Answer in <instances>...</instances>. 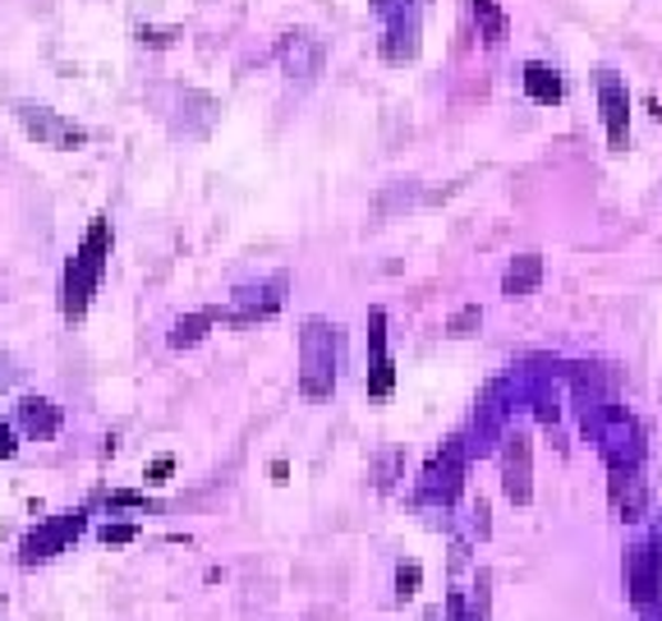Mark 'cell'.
Returning a JSON list of instances; mask_svg holds the SVG:
<instances>
[{"label":"cell","instance_id":"cell-12","mask_svg":"<svg viewBox=\"0 0 662 621\" xmlns=\"http://www.w3.org/2000/svg\"><path fill=\"white\" fill-rule=\"evenodd\" d=\"M19 428L33 442H51L60 432V406H51L47 396H23L19 400Z\"/></svg>","mask_w":662,"mask_h":621},{"label":"cell","instance_id":"cell-1","mask_svg":"<svg viewBox=\"0 0 662 621\" xmlns=\"http://www.w3.org/2000/svg\"><path fill=\"white\" fill-rule=\"evenodd\" d=\"M106 258H111V222L106 216H92L83 244L65 263V282H60V308H65V318L88 314V304H92V295H98V282L106 272Z\"/></svg>","mask_w":662,"mask_h":621},{"label":"cell","instance_id":"cell-14","mask_svg":"<svg viewBox=\"0 0 662 621\" xmlns=\"http://www.w3.org/2000/svg\"><path fill=\"white\" fill-rule=\"evenodd\" d=\"M561 92H566V88H561V74L548 70V65H539V60H529V65H524V98L539 102V106H557Z\"/></svg>","mask_w":662,"mask_h":621},{"label":"cell","instance_id":"cell-4","mask_svg":"<svg viewBox=\"0 0 662 621\" xmlns=\"http://www.w3.org/2000/svg\"><path fill=\"white\" fill-rule=\"evenodd\" d=\"M14 115H19V124L28 130V139H38L42 147H60V152H74V147H83L88 143V134L79 130L74 120H65V115H55V111H47V106H33V102H19L14 106Z\"/></svg>","mask_w":662,"mask_h":621},{"label":"cell","instance_id":"cell-7","mask_svg":"<svg viewBox=\"0 0 662 621\" xmlns=\"http://www.w3.org/2000/svg\"><path fill=\"white\" fill-rule=\"evenodd\" d=\"M598 106H603V124H608V147L625 152V143H630V98H625V83L617 79V70H598Z\"/></svg>","mask_w":662,"mask_h":621},{"label":"cell","instance_id":"cell-19","mask_svg":"<svg viewBox=\"0 0 662 621\" xmlns=\"http://www.w3.org/2000/svg\"><path fill=\"white\" fill-rule=\"evenodd\" d=\"M19 451V438H14V424L10 419H0V460H10Z\"/></svg>","mask_w":662,"mask_h":621},{"label":"cell","instance_id":"cell-8","mask_svg":"<svg viewBox=\"0 0 662 621\" xmlns=\"http://www.w3.org/2000/svg\"><path fill=\"white\" fill-rule=\"evenodd\" d=\"M276 60H281V70H286V79H318L323 74V60H327V47L323 38H313V33H286L276 47Z\"/></svg>","mask_w":662,"mask_h":621},{"label":"cell","instance_id":"cell-2","mask_svg":"<svg viewBox=\"0 0 662 621\" xmlns=\"http://www.w3.org/2000/svg\"><path fill=\"white\" fill-rule=\"evenodd\" d=\"M340 373V327L327 318H308L299 332V391L308 400H327Z\"/></svg>","mask_w":662,"mask_h":621},{"label":"cell","instance_id":"cell-21","mask_svg":"<svg viewBox=\"0 0 662 621\" xmlns=\"http://www.w3.org/2000/svg\"><path fill=\"white\" fill-rule=\"evenodd\" d=\"M171 465H175L171 456H162V460H156L152 470H147V483H166V475H171Z\"/></svg>","mask_w":662,"mask_h":621},{"label":"cell","instance_id":"cell-3","mask_svg":"<svg viewBox=\"0 0 662 621\" xmlns=\"http://www.w3.org/2000/svg\"><path fill=\"white\" fill-rule=\"evenodd\" d=\"M373 14L383 23V60L405 65L419 55V6L415 0H373Z\"/></svg>","mask_w":662,"mask_h":621},{"label":"cell","instance_id":"cell-10","mask_svg":"<svg viewBox=\"0 0 662 621\" xmlns=\"http://www.w3.org/2000/svg\"><path fill=\"white\" fill-rule=\"evenodd\" d=\"M368 355H373L368 396H387L391 383H396V364L387 355V314H383V308H373V314H368Z\"/></svg>","mask_w":662,"mask_h":621},{"label":"cell","instance_id":"cell-5","mask_svg":"<svg viewBox=\"0 0 662 621\" xmlns=\"http://www.w3.org/2000/svg\"><path fill=\"white\" fill-rule=\"evenodd\" d=\"M79 535H83V511H60V516H51L47 525H38V530L23 539V548H19V562H23V567L47 562V557L65 552V548H70Z\"/></svg>","mask_w":662,"mask_h":621},{"label":"cell","instance_id":"cell-11","mask_svg":"<svg viewBox=\"0 0 662 621\" xmlns=\"http://www.w3.org/2000/svg\"><path fill=\"white\" fill-rule=\"evenodd\" d=\"M529 438L524 432H511L507 438V456H501V479H507V497L511 502H529Z\"/></svg>","mask_w":662,"mask_h":621},{"label":"cell","instance_id":"cell-9","mask_svg":"<svg viewBox=\"0 0 662 621\" xmlns=\"http://www.w3.org/2000/svg\"><path fill=\"white\" fill-rule=\"evenodd\" d=\"M460 475H465V447H460V438H451L441 447V456L424 470L419 497H441V502H451L456 488H460Z\"/></svg>","mask_w":662,"mask_h":621},{"label":"cell","instance_id":"cell-17","mask_svg":"<svg viewBox=\"0 0 662 621\" xmlns=\"http://www.w3.org/2000/svg\"><path fill=\"white\" fill-rule=\"evenodd\" d=\"M419 580H424L419 562H400V567H396V594H400V599H415V594H419Z\"/></svg>","mask_w":662,"mask_h":621},{"label":"cell","instance_id":"cell-6","mask_svg":"<svg viewBox=\"0 0 662 621\" xmlns=\"http://www.w3.org/2000/svg\"><path fill=\"white\" fill-rule=\"evenodd\" d=\"M625 584H630V603H658L662 594V552L658 543H635L625 552Z\"/></svg>","mask_w":662,"mask_h":621},{"label":"cell","instance_id":"cell-15","mask_svg":"<svg viewBox=\"0 0 662 621\" xmlns=\"http://www.w3.org/2000/svg\"><path fill=\"white\" fill-rule=\"evenodd\" d=\"M475 19H479V38H483L488 47H501V42H507L511 19H507V10H501L497 0H475Z\"/></svg>","mask_w":662,"mask_h":621},{"label":"cell","instance_id":"cell-18","mask_svg":"<svg viewBox=\"0 0 662 621\" xmlns=\"http://www.w3.org/2000/svg\"><path fill=\"white\" fill-rule=\"evenodd\" d=\"M475 323H483V314H479V308H475V304H469V308H460V314L451 318V336H469V327H475Z\"/></svg>","mask_w":662,"mask_h":621},{"label":"cell","instance_id":"cell-20","mask_svg":"<svg viewBox=\"0 0 662 621\" xmlns=\"http://www.w3.org/2000/svg\"><path fill=\"white\" fill-rule=\"evenodd\" d=\"M139 530H134V525H106V530H102V539L106 543H130Z\"/></svg>","mask_w":662,"mask_h":621},{"label":"cell","instance_id":"cell-16","mask_svg":"<svg viewBox=\"0 0 662 621\" xmlns=\"http://www.w3.org/2000/svg\"><path fill=\"white\" fill-rule=\"evenodd\" d=\"M216 314H194V318H180L175 323V332H171V346L180 350V346H194V340H203V332H207V323H212Z\"/></svg>","mask_w":662,"mask_h":621},{"label":"cell","instance_id":"cell-13","mask_svg":"<svg viewBox=\"0 0 662 621\" xmlns=\"http://www.w3.org/2000/svg\"><path fill=\"white\" fill-rule=\"evenodd\" d=\"M539 282H543V258L539 254H520L507 267V276H501V291H507L511 299H524L529 291H539Z\"/></svg>","mask_w":662,"mask_h":621}]
</instances>
